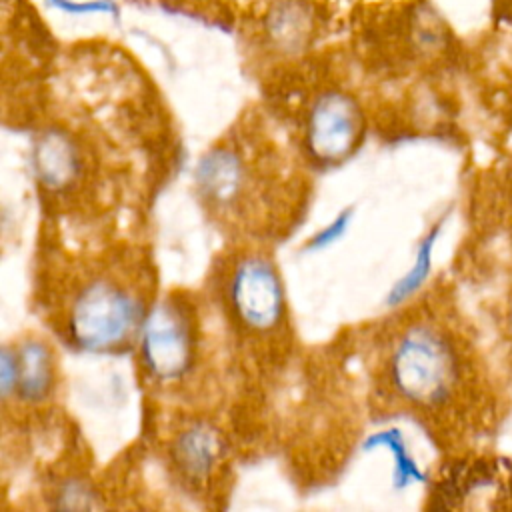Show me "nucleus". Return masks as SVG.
Returning <instances> with one entry per match:
<instances>
[{
    "instance_id": "obj_1",
    "label": "nucleus",
    "mask_w": 512,
    "mask_h": 512,
    "mask_svg": "<svg viewBox=\"0 0 512 512\" xmlns=\"http://www.w3.org/2000/svg\"><path fill=\"white\" fill-rule=\"evenodd\" d=\"M148 288L122 264L80 272L64 302V336L82 352H116L138 336L148 314Z\"/></svg>"
},
{
    "instance_id": "obj_2",
    "label": "nucleus",
    "mask_w": 512,
    "mask_h": 512,
    "mask_svg": "<svg viewBox=\"0 0 512 512\" xmlns=\"http://www.w3.org/2000/svg\"><path fill=\"white\" fill-rule=\"evenodd\" d=\"M466 358L456 336L436 320H412L386 354L384 374L392 394L422 414L454 406L466 384Z\"/></svg>"
},
{
    "instance_id": "obj_3",
    "label": "nucleus",
    "mask_w": 512,
    "mask_h": 512,
    "mask_svg": "<svg viewBox=\"0 0 512 512\" xmlns=\"http://www.w3.org/2000/svg\"><path fill=\"white\" fill-rule=\"evenodd\" d=\"M256 150L250 136H226L198 160L194 186L204 208L224 224H256V208H264L278 190L268 152Z\"/></svg>"
},
{
    "instance_id": "obj_4",
    "label": "nucleus",
    "mask_w": 512,
    "mask_h": 512,
    "mask_svg": "<svg viewBox=\"0 0 512 512\" xmlns=\"http://www.w3.org/2000/svg\"><path fill=\"white\" fill-rule=\"evenodd\" d=\"M138 358L146 378L162 388L192 378L202 356V320L188 292L154 302L138 332Z\"/></svg>"
},
{
    "instance_id": "obj_5",
    "label": "nucleus",
    "mask_w": 512,
    "mask_h": 512,
    "mask_svg": "<svg viewBox=\"0 0 512 512\" xmlns=\"http://www.w3.org/2000/svg\"><path fill=\"white\" fill-rule=\"evenodd\" d=\"M224 316L240 336L268 340L288 322V300L274 260L246 250L224 264L220 274Z\"/></svg>"
},
{
    "instance_id": "obj_6",
    "label": "nucleus",
    "mask_w": 512,
    "mask_h": 512,
    "mask_svg": "<svg viewBox=\"0 0 512 512\" xmlns=\"http://www.w3.org/2000/svg\"><path fill=\"white\" fill-rule=\"evenodd\" d=\"M366 120L360 104L342 90L318 94L306 114L302 148L308 160L322 168L346 162L362 144Z\"/></svg>"
},
{
    "instance_id": "obj_7",
    "label": "nucleus",
    "mask_w": 512,
    "mask_h": 512,
    "mask_svg": "<svg viewBox=\"0 0 512 512\" xmlns=\"http://www.w3.org/2000/svg\"><path fill=\"white\" fill-rule=\"evenodd\" d=\"M90 152L64 126L42 128L32 140V172L40 192L52 200H68L90 176Z\"/></svg>"
},
{
    "instance_id": "obj_8",
    "label": "nucleus",
    "mask_w": 512,
    "mask_h": 512,
    "mask_svg": "<svg viewBox=\"0 0 512 512\" xmlns=\"http://www.w3.org/2000/svg\"><path fill=\"white\" fill-rule=\"evenodd\" d=\"M166 460L176 480L190 492L202 494L222 476L226 442L222 430L204 418L186 420L170 434Z\"/></svg>"
},
{
    "instance_id": "obj_9",
    "label": "nucleus",
    "mask_w": 512,
    "mask_h": 512,
    "mask_svg": "<svg viewBox=\"0 0 512 512\" xmlns=\"http://www.w3.org/2000/svg\"><path fill=\"white\" fill-rule=\"evenodd\" d=\"M2 398L42 406L56 388V358L46 340L30 336L2 350Z\"/></svg>"
},
{
    "instance_id": "obj_10",
    "label": "nucleus",
    "mask_w": 512,
    "mask_h": 512,
    "mask_svg": "<svg viewBox=\"0 0 512 512\" xmlns=\"http://www.w3.org/2000/svg\"><path fill=\"white\" fill-rule=\"evenodd\" d=\"M366 450H374V448H388L390 454L394 456V484L404 488L412 482H422L424 474L420 472V468L416 466V462L410 458L406 446H404V438L400 434V430L390 428V430H380L376 434H372L366 440Z\"/></svg>"
},
{
    "instance_id": "obj_11",
    "label": "nucleus",
    "mask_w": 512,
    "mask_h": 512,
    "mask_svg": "<svg viewBox=\"0 0 512 512\" xmlns=\"http://www.w3.org/2000/svg\"><path fill=\"white\" fill-rule=\"evenodd\" d=\"M436 234H438V228H434L418 246V254H416V262L414 266L408 270V274L392 288L390 296H388V302L390 304H400L402 300L410 298L420 286L422 282L426 280L428 276V270H430V258H432V246L436 242Z\"/></svg>"
},
{
    "instance_id": "obj_12",
    "label": "nucleus",
    "mask_w": 512,
    "mask_h": 512,
    "mask_svg": "<svg viewBox=\"0 0 512 512\" xmlns=\"http://www.w3.org/2000/svg\"><path fill=\"white\" fill-rule=\"evenodd\" d=\"M96 492L82 478H66L56 484L52 492V508L60 510H88L96 508Z\"/></svg>"
},
{
    "instance_id": "obj_13",
    "label": "nucleus",
    "mask_w": 512,
    "mask_h": 512,
    "mask_svg": "<svg viewBox=\"0 0 512 512\" xmlns=\"http://www.w3.org/2000/svg\"><path fill=\"white\" fill-rule=\"evenodd\" d=\"M350 220H352V210H350V208L342 210L326 228H322L316 236L310 238V242H308L306 248H308V250H320V248H326V246L334 244L338 238L344 236V232H346Z\"/></svg>"
},
{
    "instance_id": "obj_14",
    "label": "nucleus",
    "mask_w": 512,
    "mask_h": 512,
    "mask_svg": "<svg viewBox=\"0 0 512 512\" xmlns=\"http://www.w3.org/2000/svg\"><path fill=\"white\" fill-rule=\"evenodd\" d=\"M506 326H508V334L512 338V300L508 304V312H506Z\"/></svg>"
}]
</instances>
